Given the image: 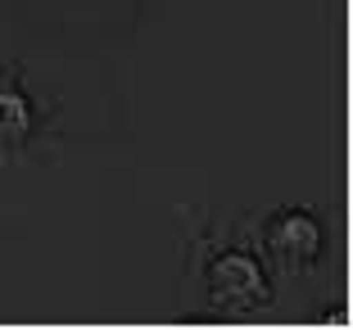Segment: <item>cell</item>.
I'll use <instances>...</instances> for the list:
<instances>
[{
    "label": "cell",
    "mask_w": 353,
    "mask_h": 330,
    "mask_svg": "<svg viewBox=\"0 0 353 330\" xmlns=\"http://www.w3.org/2000/svg\"><path fill=\"white\" fill-rule=\"evenodd\" d=\"M208 299L218 312H259L272 299L268 271L250 254H218L208 262Z\"/></svg>",
    "instance_id": "1"
},
{
    "label": "cell",
    "mask_w": 353,
    "mask_h": 330,
    "mask_svg": "<svg viewBox=\"0 0 353 330\" xmlns=\"http://www.w3.org/2000/svg\"><path fill=\"white\" fill-rule=\"evenodd\" d=\"M268 245L285 267H308V262L322 258L326 236H322V222L312 213H281L268 227Z\"/></svg>",
    "instance_id": "2"
},
{
    "label": "cell",
    "mask_w": 353,
    "mask_h": 330,
    "mask_svg": "<svg viewBox=\"0 0 353 330\" xmlns=\"http://www.w3.org/2000/svg\"><path fill=\"white\" fill-rule=\"evenodd\" d=\"M37 127V114L23 91L14 86H0V145H23Z\"/></svg>",
    "instance_id": "3"
}]
</instances>
